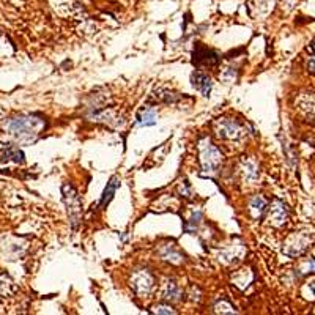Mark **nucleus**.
<instances>
[{
    "label": "nucleus",
    "instance_id": "9d476101",
    "mask_svg": "<svg viewBox=\"0 0 315 315\" xmlns=\"http://www.w3.org/2000/svg\"><path fill=\"white\" fill-rule=\"evenodd\" d=\"M158 121V114L155 109L152 108H143L139 114H137V120L136 124L137 126H153Z\"/></svg>",
    "mask_w": 315,
    "mask_h": 315
},
{
    "label": "nucleus",
    "instance_id": "4468645a",
    "mask_svg": "<svg viewBox=\"0 0 315 315\" xmlns=\"http://www.w3.org/2000/svg\"><path fill=\"white\" fill-rule=\"evenodd\" d=\"M200 221H202V213H200V212H194V213H193V216L186 221L184 232H187V234H193V232H196L197 227L200 225Z\"/></svg>",
    "mask_w": 315,
    "mask_h": 315
},
{
    "label": "nucleus",
    "instance_id": "6ab92c4d",
    "mask_svg": "<svg viewBox=\"0 0 315 315\" xmlns=\"http://www.w3.org/2000/svg\"><path fill=\"white\" fill-rule=\"evenodd\" d=\"M155 312L156 313H175V310L171 307V306H164V304H159L155 307Z\"/></svg>",
    "mask_w": 315,
    "mask_h": 315
},
{
    "label": "nucleus",
    "instance_id": "f3484780",
    "mask_svg": "<svg viewBox=\"0 0 315 315\" xmlns=\"http://www.w3.org/2000/svg\"><path fill=\"white\" fill-rule=\"evenodd\" d=\"M174 249H175L174 244H167V246L164 247V250H162V257H164L165 260H171V257H175L177 263H180V262H181V256L178 254V252H175Z\"/></svg>",
    "mask_w": 315,
    "mask_h": 315
},
{
    "label": "nucleus",
    "instance_id": "39448f33",
    "mask_svg": "<svg viewBox=\"0 0 315 315\" xmlns=\"http://www.w3.org/2000/svg\"><path fill=\"white\" fill-rule=\"evenodd\" d=\"M216 131L224 139H240V137L244 136L241 124L237 123L235 120H230V118L219 120L218 124H216Z\"/></svg>",
    "mask_w": 315,
    "mask_h": 315
},
{
    "label": "nucleus",
    "instance_id": "7ed1b4c3",
    "mask_svg": "<svg viewBox=\"0 0 315 315\" xmlns=\"http://www.w3.org/2000/svg\"><path fill=\"white\" fill-rule=\"evenodd\" d=\"M199 150H200V162L202 169L205 172H215L218 165L222 161V153L213 145V142L208 137H203L199 142Z\"/></svg>",
    "mask_w": 315,
    "mask_h": 315
},
{
    "label": "nucleus",
    "instance_id": "2eb2a0df",
    "mask_svg": "<svg viewBox=\"0 0 315 315\" xmlns=\"http://www.w3.org/2000/svg\"><path fill=\"white\" fill-rule=\"evenodd\" d=\"M244 177H246L247 180H256V178L259 177V171H257L256 162L249 161V162L244 164Z\"/></svg>",
    "mask_w": 315,
    "mask_h": 315
},
{
    "label": "nucleus",
    "instance_id": "1a4fd4ad",
    "mask_svg": "<svg viewBox=\"0 0 315 315\" xmlns=\"http://www.w3.org/2000/svg\"><path fill=\"white\" fill-rule=\"evenodd\" d=\"M269 218L272 219L275 225H282L287 219V208L281 200H275L272 206L269 208Z\"/></svg>",
    "mask_w": 315,
    "mask_h": 315
},
{
    "label": "nucleus",
    "instance_id": "412c9836",
    "mask_svg": "<svg viewBox=\"0 0 315 315\" xmlns=\"http://www.w3.org/2000/svg\"><path fill=\"white\" fill-rule=\"evenodd\" d=\"M309 287H310V290L313 291V295H315V279H313V281H312V282L309 284Z\"/></svg>",
    "mask_w": 315,
    "mask_h": 315
},
{
    "label": "nucleus",
    "instance_id": "9b49d317",
    "mask_svg": "<svg viewBox=\"0 0 315 315\" xmlns=\"http://www.w3.org/2000/svg\"><path fill=\"white\" fill-rule=\"evenodd\" d=\"M0 161H13V162H24V153L14 145H7L4 152L0 153Z\"/></svg>",
    "mask_w": 315,
    "mask_h": 315
},
{
    "label": "nucleus",
    "instance_id": "f03ea898",
    "mask_svg": "<svg viewBox=\"0 0 315 315\" xmlns=\"http://www.w3.org/2000/svg\"><path fill=\"white\" fill-rule=\"evenodd\" d=\"M61 193H63V202L67 205L68 209V216H70V222L73 230H77L80 221H82V203H80V197L77 196L76 189L70 184L65 183L61 186Z\"/></svg>",
    "mask_w": 315,
    "mask_h": 315
},
{
    "label": "nucleus",
    "instance_id": "a211bd4d",
    "mask_svg": "<svg viewBox=\"0 0 315 315\" xmlns=\"http://www.w3.org/2000/svg\"><path fill=\"white\" fill-rule=\"evenodd\" d=\"M216 312H221V313H235L237 310H234V307L230 306L228 303L221 301V303L216 304Z\"/></svg>",
    "mask_w": 315,
    "mask_h": 315
},
{
    "label": "nucleus",
    "instance_id": "6e6552de",
    "mask_svg": "<svg viewBox=\"0 0 315 315\" xmlns=\"http://www.w3.org/2000/svg\"><path fill=\"white\" fill-rule=\"evenodd\" d=\"M118 186H120V178L118 177H111V180L108 181V186L104 187V193H102V196H101V199H99V203H98V208H102V206H106L111 200H112V197H114V194H115V191L118 189Z\"/></svg>",
    "mask_w": 315,
    "mask_h": 315
},
{
    "label": "nucleus",
    "instance_id": "dca6fc26",
    "mask_svg": "<svg viewBox=\"0 0 315 315\" xmlns=\"http://www.w3.org/2000/svg\"><path fill=\"white\" fill-rule=\"evenodd\" d=\"M297 271H298V275H300V276L309 275V272H315V260H313V259H309V260L303 262Z\"/></svg>",
    "mask_w": 315,
    "mask_h": 315
},
{
    "label": "nucleus",
    "instance_id": "f8f14e48",
    "mask_svg": "<svg viewBox=\"0 0 315 315\" xmlns=\"http://www.w3.org/2000/svg\"><path fill=\"white\" fill-rule=\"evenodd\" d=\"M266 209V200L262 196H256L249 203V212L254 219H260Z\"/></svg>",
    "mask_w": 315,
    "mask_h": 315
},
{
    "label": "nucleus",
    "instance_id": "aec40b11",
    "mask_svg": "<svg viewBox=\"0 0 315 315\" xmlns=\"http://www.w3.org/2000/svg\"><path fill=\"white\" fill-rule=\"evenodd\" d=\"M307 70H309V73L315 74V54L307 57Z\"/></svg>",
    "mask_w": 315,
    "mask_h": 315
},
{
    "label": "nucleus",
    "instance_id": "423d86ee",
    "mask_svg": "<svg viewBox=\"0 0 315 315\" xmlns=\"http://www.w3.org/2000/svg\"><path fill=\"white\" fill-rule=\"evenodd\" d=\"M131 287H133V290L137 293V295H140V297L146 295V293H150V290L153 287L152 275L146 269L136 271L134 276H133V281H131Z\"/></svg>",
    "mask_w": 315,
    "mask_h": 315
},
{
    "label": "nucleus",
    "instance_id": "0eeeda50",
    "mask_svg": "<svg viewBox=\"0 0 315 315\" xmlns=\"http://www.w3.org/2000/svg\"><path fill=\"white\" fill-rule=\"evenodd\" d=\"M191 82L193 86L197 92H200L203 96H209V93H212V89H213V82L212 79H209L206 74L200 73V71H196L191 74Z\"/></svg>",
    "mask_w": 315,
    "mask_h": 315
},
{
    "label": "nucleus",
    "instance_id": "f257e3e1",
    "mask_svg": "<svg viewBox=\"0 0 315 315\" xmlns=\"http://www.w3.org/2000/svg\"><path fill=\"white\" fill-rule=\"evenodd\" d=\"M43 126H45V120L41 117L20 115V117L8 120L5 128L13 137L19 140H30L36 134H39V131L43 130Z\"/></svg>",
    "mask_w": 315,
    "mask_h": 315
},
{
    "label": "nucleus",
    "instance_id": "ddd939ff",
    "mask_svg": "<svg viewBox=\"0 0 315 315\" xmlns=\"http://www.w3.org/2000/svg\"><path fill=\"white\" fill-rule=\"evenodd\" d=\"M181 290L180 287L174 282V281H169L167 282V287H165V291H164V298L169 300V301H180L181 300Z\"/></svg>",
    "mask_w": 315,
    "mask_h": 315
},
{
    "label": "nucleus",
    "instance_id": "20e7f679",
    "mask_svg": "<svg viewBox=\"0 0 315 315\" xmlns=\"http://www.w3.org/2000/svg\"><path fill=\"white\" fill-rule=\"evenodd\" d=\"M221 61V57L218 52L212 51V49H206L203 46H196L194 54H193V63L197 67H216L218 63Z\"/></svg>",
    "mask_w": 315,
    "mask_h": 315
},
{
    "label": "nucleus",
    "instance_id": "4be33fe9",
    "mask_svg": "<svg viewBox=\"0 0 315 315\" xmlns=\"http://www.w3.org/2000/svg\"><path fill=\"white\" fill-rule=\"evenodd\" d=\"M310 51H312V52L315 54V39L312 41V45H310Z\"/></svg>",
    "mask_w": 315,
    "mask_h": 315
}]
</instances>
